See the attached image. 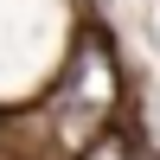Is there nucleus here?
Here are the masks:
<instances>
[{
    "label": "nucleus",
    "instance_id": "1",
    "mask_svg": "<svg viewBox=\"0 0 160 160\" xmlns=\"http://www.w3.org/2000/svg\"><path fill=\"white\" fill-rule=\"evenodd\" d=\"M83 160H135V154H128V148H122V141H96V148H90Z\"/></svg>",
    "mask_w": 160,
    "mask_h": 160
}]
</instances>
